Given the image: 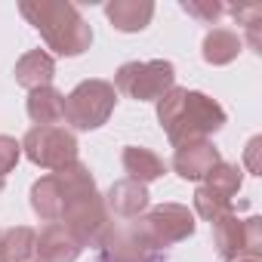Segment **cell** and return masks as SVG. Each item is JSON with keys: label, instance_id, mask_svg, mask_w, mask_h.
I'll list each match as a JSON object with an SVG mask.
<instances>
[{"label": "cell", "instance_id": "6da1fadb", "mask_svg": "<svg viewBox=\"0 0 262 262\" xmlns=\"http://www.w3.org/2000/svg\"><path fill=\"white\" fill-rule=\"evenodd\" d=\"M158 120L164 126L170 145L176 148V145H185V142L210 139L213 133H219L225 126L228 114L207 93L173 86L170 93H164L158 99Z\"/></svg>", "mask_w": 262, "mask_h": 262}, {"label": "cell", "instance_id": "ba28073f", "mask_svg": "<svg viewBox=\"0 0 262 262\" xmlns=\"http://www.w3.org/2000/svg\"><path fill=\"white\" fill-rule=\"evenodd\" d=\"M22 155L40 170H65L77 164V136L65 126H31L19 142Z\"/></svg>", "mask_w": 262, "mask_h": 262}, {"label": "cell", "instance_id": "d4e9b609", "mask_svg": "<svg viewBox=\"0 0 262 262\" xmlns=\"http://www.w3.org/2000/svg\"><path fill=\"white\" fill-rule=\"evenodd\" d=\"M234 262H262V259H234Z\"/></svg>", "mask_w": 262, "mask_h": 262}, {"label": "cell", "instance_id": "ffe728a7", "mask_svg": "<svg viewBox=\"0 0 262 262\" xmlns=\"http://www.w3.org/2000/svg\"><path fill=\"white\" fill-rule=\"evenodd\" d=\"M34 244H37V231L28 225H13L0 231V262H31Z\"/></svg>", "mask_w": 262, "mask_h": 262}, {"label": "cell", "instance_id": "d6986e66", "mask_svg": "<svg viewBox=\"0 0 262 262\" xmlns=\"http://www.w3.org/2000/svg\"><path fill=\"white\" fill-rule=\"evenodd\" d=\"M120 161H123V170L129 173L126 179H136L142 185H148V182H155L167 173V164L161 161V155H155L145 145H126Z\"/></svg>", "mask_w": 262, "mask_h": 262}, {"label": "cell", "instance_id": "cb8c5ba5", "mask_svg": "<svg viewBox=\"0 0 262 262\" xmlns=\"http://www.w3.org/2000/svg\"><path fill=\"white\" fill-rule=\"evenodd\" d=\"M259 145H262L259 136H253L250 145H247V167H250V173H259V164H256V151H259Z\"/></svg>", "mask_w": 262, "mask_h": 262}, {"label": "cell", "instance_id": "484cf974", "mask_svg": "<svg viewBox=\"0 0 262 262\" xmlns=\"http://www.w3.org/2000/svg\"><path fill=\"white\" fill-rule=\"evenodd\" d=\"M0 191H4V179H0Z\"/></svg>", "mask_w": 262, "mask_h": 262}, {"label": "cell", "instance_id": "ac0fdd59", "mask_svg": "<svg viewBox=\"0 0 262 262\" xmlns=\"http://www.w3.org/2000/svg\"><path fill=\"white\" fill-rule=\"evenodd\" d=\"M28 117L34 120V126H56L59 120H65V93H59L56 86H40L28 93Z\"/></svg>", "mask_w": 262, "mask_h": 262}, {"label": "cell", "instance_id": "9a60e30c", "mask_svg": "<svg viewBox=\"0 0 262 262\" xmlns=\"http://www.w3.org/2000/svg\"><path fill=\"white\" fill-rule=\"evenodd\" d=\"M105 16L114 31L120 34H139L151 25L155 19V4L151 0H111L105 4Z\"/></svg>", "mask_w": 262, "mask_h": 262}, {"label": "cell", "instance_id": "52a82bcc", "mask_svg": "<svg viewBox=\"0 0 262 262\" xmlns=\"http://www.w3.org/2000/svg\"><path fill=\"white\" fill-rule=\"evenodd\" d=\"M213 225V247L222 262L234 259H262V219H237V213H222Z\"/></svg>", "mask_w": 262, "mask_h": 262}, {"label": "cell", "instance_id": "4fadbf2b", "mask_svg": "<svg viewBox=\"0 0 262 262\" xmlns=\"http://www.w3.org/2000/svg\"><path fill=\"white\" fill-rule=\"evenodd\" d=\"M83 247L71 237V231L62 222H47L37 231L34 244V262H77Z\"/></svg>", "mask_w": 262, "mask_h": 262}, {"label": "cell", "instance_id": "2e32d148", "mask_svg": "<svg viewBox=\"0 0 262 262\" xmlns=\"http://www.w3.org/2000/svg\"><path fill=\"white\" fill-rule=\"evenodd\" d=\"M13 77H16V83L25 86L28 93H31V90H40V86H53L56 62H53L50 53H43V50H31V53H25V56L16 62Z\"/></svg>", "mask_w": 262, "mask_h": 262}, {"label": "cell", "instance_id": "30bf717a", "mask_svg": "<svg viewBox=\"0 0 262 262\" xmlns=\"http://www.w3.org/2000/svg\"><path fill=\"white\" fill-rule=\"evenodd\" d=\"M62 225L71 231V237L80 244V247H99V241L105 237V231L111 228V213L105 207V198L99 191H90L83 198H77L65 216H62Z\"/></svg>", "mask_w": 262, "mask_h": 262}, {"label": "cell", "instance_id": "277c9868", "mask_svg": "<svg viewBox=\"0 0 262 262\" xmlns=\"http://www.w3.org/2000/svg\"><path fill=\"white\" fill-rule=\"evenodd\" d=\"M129 228L136 231V237L161 253L164 247H173V244H182L194 234L198 222H194V213L185 207V204H158L151 210H145L139 219L129 222Z\"/></svg>", "mask_w": 262, "mask_h": 262}, {"label": "cell", "instance_id": "7a4b0ae2", "mask_svg": "<svg viewBox=\"0 0 262 262\" xmlns=\"http://www.w3.org/2000/svg\"><path fill=\"white\" fill-rule=\"evenodd\" d=\"M19 13L28 19V25H34L43 37V43L56 53V56H83L93 43V28L86 25V19L77 13L74 4L65 0H22Z\"/></svg>", "mask_w": 262, "mask_h": 262}, {"label": "cell", "instance_id": "603a6c76", "mask_svg": "<svg viewBox=\"0 0 262 262\" xmlns=\"http://www.w3.org/2000/svg\"><path fill=\"white\" fill-rule=\"evenodd\" d=\"M19 158H22V145H19L13 136H4V133H0V179L16 170Z\"/></svg>", "mask_w": 262, "mask_h": 262}, {"label": "cell", "instance_id": "5b68a950", "mask_svg": "<svg viewBox=\"0 0 262 262\" xmlns=\"http://www.w3.org/2000/svg\"><path fill=\"white\" fill-rule=\"evenodd\" d=\"M114 93L136 99V102H158L164 93L176 86V65L167 59L151 62H126L114 74Z\"/></svg>", "mask_w": 262, "mask_h": 262}, {"label": "cell", "instance_id": "7c38bea8", "mask_svg": "<svg viewBox=\"0 0 262 262\" xmlns=\"http://www.w3.org/2000/svg\"><path fill=\"white\" fill-rule=\"evenodd\" d=\"M219 161H222V155L210 139L185 142V145H176V151H173V173L185 182H201Z\"/></svg>", "mask_w": 262, "mask_h": 262}, {"label": "cell", "instance_id": "44dd1931", "mask_svg": "<svg viewBox=\"0 0 262 262\" xmlns=\"http://www.w3.org/2000/svg\"><path fill=\"white\" fill-rule=\"evenodd\" d=\"M225 13H231L241 25H244V37L241 40H247L250 43V50H256V53H262V37H259V25H262V7H231V10H225Z\"/></svg>", "mask_w": 262, "mask_h": 262}, {"label": "cell", "instance_id": "e0dca14e", "mask_svg": "<svg viewBox=\"0 0 262 262\" xmlns=\"http://www.w3.org/2000/svg\"><path fill=\"white\" fill-rule=\"evenodd\" d=\"M244 50V40L237 31L231 28H210L204 34V43H201V56L207 65L219 68V65H231Z\"/></svg>", "mask_w": 262, "mask_h": 262}, {"label": "cell", "instance_id": "8992f818", "mask_svg": "<svg viewBox=\"0 0 262 262\" xmlns=\"http://www.w3.org/2000/svg\"><path fill=\"white\" fill-rule=\"evenodd\" d=\"M117 93L108 80H80L68 96H65V123L74 129H99L102 123H108L111 111H114Z\"/></svg>", "mask_w": 262, "mask_h": 262}, {"label": "cell", "instance_id": "8fae6325", "mask_svg": "<svg viewBox=\"0 0 262 262\" xmlns=\"http://www.w3.org/2000/svg\"><path fill=\"white\" fill-rule=\"evenodd\" d=\"M99 262H161V256L148 250L129 225H111L99 241Z\"/></svg>", "mask_w": 262, "mask_h": 262}, {"label": "cell", "instance_id": "3957f363", "mask_svg": "<svg viewBox=\"0 0 262 262\" xmlns=\"http://www.w3.org/2000/svg\"><path fill=\"white\" fill-rule=\"evenodd\" d=\"M90 191H96V179H93L90 167L77 161L65 170L40 176L31 185V210L43 222H62L65 210Z\"/></svg>", "mask_w": 262, "mask_h": 262}, {"label": "cell", "instance_id": "9c48e42d", "mask_svg": "<svg viewBox=\"0 0 262 262\" xmlns=\"http://www.w3.org/2000/svg\"><path fill=\"white\" fill-rule=\"evenodd\" d=\"M244 185V170L237 164H225L219 161L198 185L194 191V213L207 222L219 219L222 213L234 210V194Z\"/></svg>", "mask_w": 262, "mask_h": 262}, {"label": "cell", "instance_id": "5bb4252c", "mask_svg": "<svg viewBox=\"0 0 262 262\" xmlns=\"http://www.w3.org/2000/svg\"><path fill=\"white\" fill-rule=\"evenodd\" d=\"M148 201H151L148 185H142L136 179H117L105 194V207L117 219H139L148 210Z\"/></svg>", "mask_w": 262, "mask_h": 262}, {"label": "cell", "instance_id": "7402d4cb", "mask_svg": "<svg viewBox=\"0 0 262 262\" xmlns=\"http://www.w3.org/2000/svg\"><path fill=\"white\" fill-rule=\"evenodd\" d=\"M182 10H185L191 19L204 22V25H216V22L225 16V7H222V4H216V0H185Z\"/></svg>", "mask_w": 262, "mask_h": 262}]
</instances>
